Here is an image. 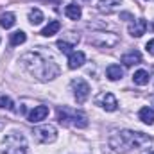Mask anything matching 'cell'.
Segmentation results:
<instances>
[{"label":"cell","mask_w":154,"mask_h":154,"mask_svg":"<svg viewBox=\"0 0 154 154\" xmlns=\"http://www.w3.org/2000/svg\"><path fill=\"white\" fill-rule=\"evenodd\" d=\"M2 127H4V120H0V129H2Z\"/></svg>","instance_id":"26"},{"label":"cell","mask_w":154,"mask_h":154,"mask_svg":"<svg viewBox=\"0 0 154 154\" xmlns=\"http://www.w3.org/2000/svg\"><path fill=\"white\" fill-rule=\"evenodd\" d=\"M2 154H27V140L22 133H9L2 140Z\"/></svg>","instance_id":"4"},{"label":"cell","mask_w":154,"mask_h":154,"mask_svg":"<svg viewBox=\"0 0 154 154\" xmlns=\"http://www.w3.org/2000/svg\"><path fill=\"white\" fill-rule=\"evenodd\" d=\"M0 109H9V111L14 109V104H13L11 97H7V95H2L0 97Z\"/></svg>","instance_id":"23"},{"label":"cell","mask_w":154,"mask_h":154,"mask_svg":"<svg viewBox=\"0 0 154 154\" xmlns=\"http://www.w3.org/2000/svg\"><path fill=\"white\" fill-rule=\"evenodd\" d=\"M145 48H147V52H149L151 56H154V39H149V41H147Z\"/></svg>","instance_id":"24"},{"label":"cell","mask_w":154,"mask_h":154,"mask_svg":"<svg viewBox=\"0 0 154 154\" xmlns=\"http://www.w3.org/2000/svg\"><path fill=\"white\" fill-rule=\"evenodd\" d=\"M122 63H124L125 66L140 65V63H142V54H140L138 50H131V52H127V54L122 56Z\"/></svg>","instance_id":"13"},{"label":"cell","mask_w":154,"mask_h":154,"mask_svg":"<svg viewBox=\"0 0 154 154\" xmlns=\"http://www.w3.org/2000/svg\"><path fill=\"white\" fill-rule=\"evenodd\" d=\"M77 43H79V34H75V32H66L61 39H57L56 45H57V48H59L61 52L72 54V48L75 47Z\"/></svg>","instance_id":"9"},{"label":"cell","mask_w":154,"mask_h":154,"mask_svg":"<svg viewBox=\"0 0 154 154\" xmlns=\"http://www.w3.org/2000/svg\"><path fill=\"white\" fill-rule=\"evenodd\" d=\"M152 145V138L138 133V131H116L115 134L109 138V147L115 149L116 152H127V151H142L149 149Z\"/></svg>","instance_id":"2"},{"label":"cell","mask_w":154,"mask_h":154,"mask_svg":"<svg viewBox=\"0 0 154 154\" xmlns=\"http://www.w3.org/2000/svg\"><path fill=\"white\" fill-rule=\"evenodd\" d=\"M84 61H86L84 52H81V50L72 52V54L68 56V68H70V70H75V68H79V66L84 65Z\"/></svg>","instance_id":"12"},{"label":"cell","mask_w":154,"mask_h":154,"mask_svg":"<svg viewBox=\"0 0 154 154\" xmlns=\"http://www.w3.org/2000/svg\"><path fill=\"white\" fill-rule=\"evenodd\" d=\"M32 134H34V140L39 142V143H52L57 138V131H56V127L52 124H45V125L34 127Z\"/></svg>","instance_id":"6"},{"label":"cell","mask_w":154,"mask_h":154,"mask_svg":"<svg viewBox=\"0 0 154 154\" xmlns=\"http://www.w3.org/2000/svg\"><path fill=\"white\" fill-rule=\"evenodd\" d=\"M151 102H152V106H154V95H152V97H151Z\"/></svg>","instance_id":"27"},{"label":"cell","mask_w":154,"mask_h":154,"mask_svg":"<svg viewBox=\"0 0 154 154\" xmlns=\"http://www.w3.org/2000/svg\"><path fill=\"white\" fill-rule=\"evenodd\" d=\"M149 154H154V151H151V152H149Z\"/></svg>","instance_id":"28"},{"label":"cell","mask_w":154,"mask_h":154,"mask_svg":"<svg viewBox=\"0 0 154 154\" xmlns=\"http://www.w3.org/2000/svg\"><path fill=\"white\" fill-rule=\"evenodd\" d=\"M106 77H108L109 81H120V79L124 77L122 66H120V65H109V66L106 68Z\"/></svg>","instance_id":"15"},{"label":"cell","mask_w":154,"mask_h":154,"mask_svg":"<svg viewBox=\"0 0 154 154\" xmlns=\"http://www.w3.org/2000/svg\"><path fill=\"white\" fill-rule=\"evenodd\" d=\"M70 86H72V91H74V97H75V100L79 104H82V102H86V99L90 97V84L84 81V79H74L72 82H70Z\"/></svg>","instance_id":"7"},{"label":"cell","mask_w":154,"mask_h":154,"mask_svg":"<svg viewBox=\"0 0 154 154\" xmlns=\"http://www.w3.org/2000/svg\"><path fill=\"white\" fill-rule=\"evenodd\" d=\"M57 120L63 125H70V127H77V129H84L88 125V116L82 111H77L74 108L68 106H59L57 108Z\"/></svg>","instance_id":"3"},{"label":"cell","mask_w":154,"mask_h":154,"mask_svg":"<svg viewBox=\"0 0 154 154\" xmlns=\"http://www.w3.org/2000/svg\"><path fill=\"white\" fill-rule=\"evenodd\" d=\"M14 23H16V16L13 13H2L0 14V25L4 29H11Z\"/></svg>","instance_id":"19"},{"label":"cell","mask_w":154,"mask_h":154,"mask_svg":"<svg viewBox=\"0 0 154 154\" xmlns=\"http://www.w3.org/2000/svg\"><path fill=\"white\" fill-rule=\"evenodd\" d=\"M43 20H45V16H43V13H41L39 9H32V11L29 13V22H31V25H39Z\"/></svg>","instance_id":"22"},{"label":"cell","mask_w":154,"mask_h":154,"mask_svg":"<svg viewBox=\"0 0 154 154\" xmlns=\"http://www.w3.org/2000/svg\"><path fill=\"white\" fill-rule=\"evenodd\" d=\"M88 41L99 48H113L120 43V38L115 32H91L88 36Z\"/></svg>","instance_id":"5"},{"label":"cell","mask_w":154,"mask_h":154,"mask_svg":"<svg viewBox=\"0 0 154 154\" xmlns=\"http://www.w3.org/2000/svg\"><path fill=\"white\" fill-rule=\"evenodd\" d=\"M59 29H61V23H59L57 20H52V22H48V25H47L39 34H41V36H45V38H50V36L57 34V32H59Z\"/></svg>","instance_id":"17"},{"label":"cell","mask_w":154,"mask_h":154,"mask_svg":"<svg viewBox=\"0 0 154 154\" xmlns=\"http://www.w3.org/2000/svg\"><path fill=\"white\" fill-rule=\"evenodd\" d=\"M120 4H122V0H99L97 9L100 13H113Z\"/></svg>","instance_id":"14"},{"label":"cell","mask_w":154,"mask_h":154,"mask_svg":"<svg viewBox=\"0 0 154 154\" xmlns=\"http://www.w3.org/2000/svg\"><path fill=\"white\" fill-rule=\"evenodd\" d=\"M95 104L100 106V108L106 109V111H116V109H118V100H116L115 95L109 93V91H102V93H99L97 99H95Z\"/></svg>","instance_id":"8"},{"label":"cell","mask_w":154,"mask_h":154,"mask_svg":"<svg viewBox=\"0 0 154 154\" xmlns=\"http://www.w3.org/2000/svg\"><path fill=\"white\" fill-rule=\"evenodd\" d=\"M138 118H140L143 124L152 125V124H154V109H152V108H149V106L142 108V109L138 111Z\"/></svg>","instance_id":"16"},{"label":"cell","mask_w":154,"mask_h":154,"mask_svg":"<svg viewBox=\"0 0 154 154\" xmlns=\"http://www.w3.org/2000/svg\"><path fill=\"white\" fill-rule=\"evenodd\" d=\"M9 41H11L13 47H18V45H22V43L27 41V34H25L23 31H16V32H13V34L9 36Z\"/></svg>","instance_id":"21"},{"label":"cell","mask_w":154,"mask_h":154,"mask_svg":"<svg viewBox=\"0 0 154 154\" xmlns=\"http://www.w3.org/2000/svg\"><path fill=\"white\" fill-rule=\"evenodd\" d=\"M147 29H149V23H147V20H143V18H138V20H134V22L129 25V34H131L133 38H142V36L147 32Z\"/></svg>","instance_id":"10"},{"label":"cell","mask_w":154,"mask_h":154,"mask_svg":"<svg viewBox=\"0 0 154 154\" xmlns=\"http://www.w3.org/2000/svg\"><path fill=\"white\" fill-rule=\"evenodd\" d=\"M48 116V106H45V104H41V106H36L31 113H29V122H32V124H36V122H41V120H45Z\"/></svg>","instance_id":"11"},{"label":"cell","mask_w":154,"mask_h":154,"mask_svg":"<svg viewBox=\"0 0 154 154\" xmlns=\"http://www.w3.org/2000/svg\"><path fill=\"white\" fill-rule=\"evenodd\" d=\"M152 72H154V66H152Z\"/></svg>","instance_id":"29"},{"label":"cell","mask_w":154,"mask_h":154,"mask_svg":"<svg viewBox=\"0 0 154 154\" xmlns=\"http://www.w3.org/2000/svg\"><path fill=\"white\" fill-rule=\"evenodd\" d=\"M133 81H134V84H138V86H145V84L149 82V72H147V70H136L134 75H133Z\"/></svg>","instance_id":"20"},{"label":"cell","mask_w":154,"mask_h":154,"mask_svg":"<svg viewBox=\"0 0 154 154\" xmlns=\"http://www.w3.org/2000/svg\"><path fill=\"white\" fill-rule=\"evenodd\" d=\"M20 63L38 81H52L59 75V66L54 61V57L43 52H27L20 57Z\"/></svg>","instance_id":"1"},{"label":"cell","mask_w":154,"mask_h":154,"mask_svg":"<svg viewBox=\"0 0 154 154\" xmlns=\"http://www.w3.org/2000/svg\"><path fill=\"white\" fill-rule=\"evenodd\" d=\"M45 2H48V4H56V5H57V4H59L61 0H45Z\"/></svg>","instance_id":"25"},{"label":"cell","mask_w":154,"mask_h":154,"mask_svg":"<svg viewBox=\"0 0 154 154\" xmlns=\"http://www.w3.org/2000/svg\"><path fill=\"white\" fill-rule=\"evenodd\" d=\"M65 14H66L70 20H79V18L82 16V9H81V5H77V4H68V5L65 7Z\"/></svg>","instance_id":"18"}]
</instances>
